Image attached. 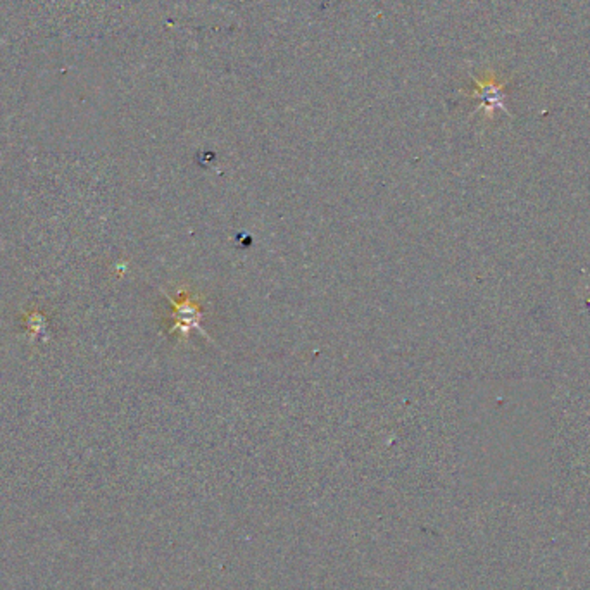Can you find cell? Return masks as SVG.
<instances>
[{"label":"cell","mask_w":590,"mask_h":590,"mask_svg":"<svg viewBox=\"0 0 590 590\" xmlns=\"http://www.w3.org/2000/svg\"><path fill=\"white\" fill-rule=\"evenodd\" d=\"M478 97L483 98V104L487 105H496L497 104V98L501 97V87H497L496 83H494V80L490 81V83H483V81H478Z\"/></svg>","instance_id":"7a4b0ae2"},{"label":"cell","mask_w":590,"mask_h":590,"mask_svg":"<svg viewBox=\"0 0 590 590\" xmlns=\"http://www.w3.org/2000/svg\"><path fill=\"white\" fill-rule=\"evenodd\" d=\"M180 299H169L173 309V326L169 328V332H178L182 337L189 335L192 330H200V319H202V309L200 304L192 299V293H189L187 290H180L178 292Z\"/></svg>","instance_id":"6da1fadb"}]
</instances>
